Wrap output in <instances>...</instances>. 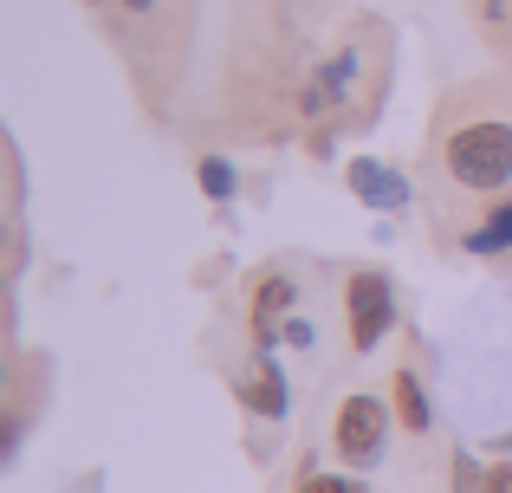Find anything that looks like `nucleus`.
I'll use <instances>...</instances> for the list:
<instances>
[{"label":"nucleus","instance_id":"1","mask_svg":"<svg viewBox=\"0 0 512 493\" xmlns=\"http://www.w3.org/2000/svg\"><path fill=\"white\" fill-rule=\"evenodd\" d=\"M383 85H389L383 20H363V33H350L344 46H331L325 59L305 72L299 111L312 117L318 130H325V124L357 130V124H370V117H376V104H383Z\"/></svg>","mask_w":512,"mask_h":493},{"label":"nucleus","instance_id":"2","mask_svg":"<svg viewBox=\"0 0 512 493\" xmlns=\"http://www.w3.org/2000/svg\"><path fill=\"white\" fill-rule=\"evenodd\" d=\"M441 176L461 195H506L512 182V117L467 111L461 124H441Z\"/></svg>","mask_w":512,"mask_h":493},{"label":"nucleus","instance_id":"3","mask_svg":"<svg viewBox=\"0 0 512 493\" xmlns=\"http://www.w3.org/2000/svg\"><path fill=\"white\" fill-rule=\"evenodd\" d=\"M389 422H396V409H389L383 396H370V390H357V396H344V403H338L331 448H338V461H344L350 474H363V468H376V461H383Z\"/></svg>","mask_w":512,"mask_h":493},{"label":"nucleus","instance_id":"4","mask_svg":"<svg viewBox=\"0 0 512 493\" xmlns=\"http://www.w3.org/2000/svg\"><path fill=\"white\" fill-rule=\"evenodd\" d=\"M396 325V279L383 266H357L344 279V338L350 351H376Z\"/></svg>","mask_w":512,"mask_h":493},{"label":"nucleus","instance_id":"5","mask_svg":"<svg viewBox=\"0 0 512 493\" xmlns=\"http://www.w3.org/2000/svg\"><path fill=\"white\" fill-rule=\"evenodd\" d=\"M344 182H350V195H357L363 208H376V215H402V208L415 202V182L402 176L396 163H376V156H350Z\"/></svg>","mask_w":512,"mask_h":493},{"label":"nucleus","instance_id":"6","mask_svg":"<svg viewBox=\"0 0 512 493\" xmlns=\"http://www.w3.org/2000/svg\"><path fill=\"white\" fill-rule=\"evenodd\" d=\"M292 305H299V286H292V273H260L253 279V344L260 351H273V344H286V318Z\"/></svg>","mask_w":512,"mask_h":493},{"label":"nucleus","instance_id":"7","mask_svg":"<svg viewBox=\"0 0 512 493\" xmlns=\"http://www.w3.org/2000/svg\"><path fill=\"white\" fill-rule=\"evenodd\" d=\"M240 403L253 409L260 422H286V409H292V396H286V377H279V364H273V351H260L247 370H240Z\"/></svg>","mask_w":512,"mask_h":493},{"label":"nucleus","instance_id":"8","mask_svg":"<svg viewBox=\"0 0 512 493\" xmlns=\"http://www.w3.org/2000/svg\"><path fill=\"white\" fill-rule=\"evenodd\" d=\"M389 409H396V422L409 435H428V422H435V409H428V390H422V377H415V364H402L396 377H389Z\"/></svg>","mask_w":512,"mask_h":493},{"label":"nucleus","instance_id":"9","mask_svg":"<svg viewBox=\"0 0 512 493\" xmlns=\"http://www.w3.org/2000/svg\"><path fill=\"white\" fill-rule=\"evenodd\" d=\"M454 493H512V461L480 468L467 448H454Z\"/></svg>","mask_w":512,"mask_h":493},{"label":"nucleus","instance_id":"10","mask_svg":"<svg viewBox=\"0 0 512 493\" xmlns=\"http://www.w3.org/2000/svg\"><path fill=\"white\" fill-rule=\"evenodd\" d=\"M461 247L467 253H512V195H500V202H493V215L474 221V228L461 234Z\"/></svg>","mask_w":512,"mask_h":493},{"label":"nucleus","instance_id":"11","mask_svg":"<svg viewBox=\"0 0 512 493\" xmlns=\"http://www.w3.org/2000/svg\"><path fill=\"white\" fill-rule=\"evenodd\" d=\"M474 20L493 52H512V0H474Z\"/></svg>","mask_w":512,"mask_h":493},{"label":"nucleus","instance_id":"12","mask_svg":"<svg viewBox=\"0 0 512 493\" xmlns=\"http://www.w3.org/2000/svg\"><path fill=\"white\" fill-rule=\"evenodd\" d=\"M195 182H201V195H208V202H227V195H234V163H227V156H201V163H195Z\"/></svg>","mask_w":512,"mask_h":493},{"label":"nucleus","instance_id":"13","mask_svg":"<svg viewBox=\"0 0 512 493\" xmlns=\"http://www.w3.org/2000/svg\"><path fill=\"white\" fill-rule=\"evenodd\" d=\"M292 493H370V487H363L357 474H305Z\"/></svg>","mask_w":512,"mask_h":493},{"label":"nucleus","instance_id":"14","mask_svg":"<svg viewBox=\"0 0 512 493\" xmlns=\"http://www.w3.org/2000/svg\"><path fill=\"white\" fill-rule=\"evenodd\" d=\"M286 344H299V351H312V344H318V325H305V318H286Z\"/></svg>","mask_w":512,"mask_h":493},{"label":"nucleus","instance_id":"15","mask_svg":"<svg viewBox=\"0 0 512 493\" xmlns=\"http://www.w3.org/2000/svg\"><path fill=\"white\" fill-rule=\"evenodd\" d=\"M124 7H130V13H150V7H156V0H124Z\"/></svg>","mask_w":512,"mask_h":493},{"label":"nucleus","instance_id":"16","mask_svg":"<svg viewBox=\"0 0 512 493\" xmlns=\"http://www.w3.org/2000/svg\"><path fill=\"white\" fill-rule=\"evenodd\" d=\"M91 7H98V0H91Z\"/></svg>","mask_w":512,"mask_h":493}]
</instances>
